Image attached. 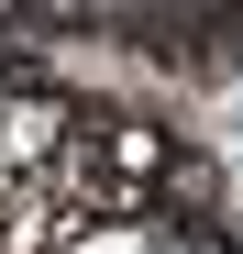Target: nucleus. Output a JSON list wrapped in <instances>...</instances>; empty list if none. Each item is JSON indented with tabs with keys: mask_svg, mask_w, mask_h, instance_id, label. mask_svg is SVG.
Returning <instances> with one entry per match:
<instances>
[{
	"mask_svg": "<svg viewBox=\"0 0 243 254\" xmlns=\"http://www.w3.org/2000/svg\"><path fill=\"white\" fill-rule=\"evenodd\" d=\"M66 254H155L144 232H89V243H66Z\"/></svg>",
	"mask_w": 243,
	"mask_h": 254,
	"instance_id": "1",
	"label": "nucleus"
},
{
	"mask_svg": "<svg viewBox=\"0 0 243 254\" xmlns=\"http://www.w3.org/2000/svg\"><path fill=\"white\" fill-rule=\"evenodd\" d=\"M0 188H11V155H0Z\"/></svg>",
	"mask_w": 243,
	"mask_h": 254,
	"instance_id": "2",
	"label": "nucleus"
}]
</instances>
